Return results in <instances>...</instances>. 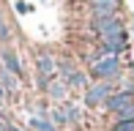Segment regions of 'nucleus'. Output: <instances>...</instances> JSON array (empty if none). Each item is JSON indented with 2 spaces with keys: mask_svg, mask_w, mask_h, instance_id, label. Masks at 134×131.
Listing matches in <instances>:
<instances>
[{
  "mask_svg": "<svg viewBox=\"0 0 134 131\" xmlns=\"http://www.w3.org/2000/svg\"><path fill=\"white\" fill-rule=\"evenodd\" d=\"M90 74L99 82H112L120 74V57L118 55H99L90 63Z\"/></svg>",
  "mask_w": 134,
  "mask_h": 131,
  "instance_id": "nucleus-1",
  "label": "nucleus"
},
{
  "mask_svg": "<svg viewBox=\"0 0 134 131\" xmlns=\"http://www.w3.org/2000/svg\"><path fill=\"white\" fill-rule=\"evenodd\" d=\"M107 112H112L118 120H123V117H134V93L129 90H118V93H112L107 101Z\"/></svg>",
  "mask_w": 134,
  "mask_h": 131,
  "instance_id": "nucleus-2",
  "label": "nucleus"
},
{
  "mask_svg": "<svg viewBox=\"0 0 134 131\" xmlns=\"http://www.w3.org/2000/svg\"><path fill=\"white\" fill-rule=\"evenodd\" d=\"M90 27H93L96 38H99V35H118V33L126 30L123 22H120V14H93Z\"/></svg>",
  "mask_w": 134,
  "mask_h": 131,
  "instance_id": "nucleus-3",
  "label": "nucleus"
},
{
  "mask_svg": "<svg viewBox=\"0 0 134 131\" xmlns=\"http://www.w3.org/2000/svg\"><path fill=\"white\" fill-rule=\"evenodd\" d=\"M99 55H123L126 49H129V35L123 33H118V35H99Z\"/></svg>",
  "mask_w": 134,
  "mask_h": 131,
  "instance_id": "nucleus-4",
  "label": "nucleus"
},
{
  "mask_svg": "<svg viewBox=\"0 0 134 131\" xmlns=\"http://www.w3.org/2000/svg\"><path fill=\"white\" fill-rule=\"evenodd\" d=\"M112 93H115L112 82H93L85 90V106H104Z\"/></svg>",
  "mask_w": 134,
  "mask_h": 131,
  "instance_id": "nucleus-5",
  "label": "nucleus"
},
{
  "mask_svg": "<svg viewBox=\"0 0 134 131\" xmlns=\"http://www.w3.org/2000/svg\"><path fill=\"white\" fill-rule=\"evenodd\" d=\"M90 14H118L120 0H88Z\"/></svg>",
  "mask_w": 134,
  "mask_h": 131,
  "instance_id": "nucleus-6",
  "label": "nucleus"
},
{
  "mask_svg": "<svg viewBox=\"0 0 134 131\" xmlns=\"http://www.w3.org/2000/svg\"><path fill=\"white\" fill-rule=\"evenodd\" d=\"M0 57H3V63H5V71H11V74H16V76L22 74V60H19L11 49H3V55H0Z\"/></svg>",
  "mask_w": 134,
  "mask_h": 131,
  "instance_id": "nucleus-7",
  "label": "nucleus"
},
{
  "mask_svg": "<svg viewBox=\"0 0 134 131\" xmlns=\"http://www.w3.org/2000/svg\"><path fill=\"white\" fill-rule=\"evenodd\" d=\"M63 82H66V85H69V87H85V90H88V87H90L88 76H85L82 71H74V74H69V76H66Z\"/></svg>",
  "mask_w": 134,
  "mask_h": 131,
  "instance_id": "nucleus-8",
  "label": "nucleus"
},
{
  "mask_svg": "<svg viewBox=\"0 0 134 131\" xmlns=\"http://www.w3.org/2000/svg\"><path fill=\"white\" fill-rule=\"evenodd\" d=\"M47 93H49L52 98H66V93H69V85H66V82H60L58 76H55V79L49 82V87H47Z\"/></svg>",
  "mask_w": 134,
  "mask_h": 131,
  "instance_id": "nucleus-9",
  "label": "nucleus"
},
{
  "mask_svg": "<svg viewBox=\"0 0 134 131\" xmlns=\"http://www.w3.org/2000/svg\"><path fill=\"white\" fill-rule=\"evenodd\" d=\"M0 79H3L0 85H3L8 93H14V90H16V85H19V82H16V74H11V71H3V74H0Z\"/></svg>",
  "mask_w": 134,
  "mask_h": 131,
  "instance_id": "nucleus-10",
  "label": "nucleus"
},
{
  "mask_svg": "<svg viewBox=\"0 0 134 131\" xmlns=\"http://www.w3.org/2000/svg\"><path fill=\"white\" fill-rule=\"evenodd\" d=\"M63 115H66V120L69 123H77L82 117V112H80V106L77 104H63Z\"/></svg>",
  "mask_w": 134,
  "mask_h": 131,
  "instance_id": "nucleus-11",
  "label": "nucleus"
},
{
  "mask_svg": "<svg viewBox=\"0 0 134 131\" xmlns=\"http://www.w3.org/2000/svg\"><path fill=\"white\" fill-rule=\"evenodd\" d=\"M30 128L33 131H55V126L49 120H44V117H33V120H30Z\"/></svg>",
  "mask_w": 134,
  "mask_h": 131,
  "instance_id": "nucleus-12",
  "label": "nucleus"
},
{
  "mask_svg": "<svg viewBox=\"0 0 134 131\" xmlns=\"http://www.w3.org/2000/svg\"><path fill=\"white\" fill-rule=\"evenodd\" d=\"M109 131H134V117H123V120H118Z\"/></svg>",
  "mask_w": 134,
  "mask_h": 131,
  "instance_id": "nucleus-13",
  "label": "nucleus"
},
{
  "mask_svg": "<svg viewBox=\"0 0 134 131\" xmlns=\"http://www.w3.org/2000/svg\"><path fill=\"white\" fill-rule=\"evenodd\" d=\"M11 38V30H8V25L3 22V16H0V41H8Z\"/></svg>",
  "mask_w": 134,
  "mask_h": 131,
  "instance_id": "nucleus-14",
  "label": "nucleus"
},
{
  "mask_svg": "<svg viewBox=\"0 0 134 131\" xmlns=\"http://www.w3.org/2000/svg\"><path fill=\"white\" fill-rule=\"evenodd\" d=\"M8 126H11V123H8V120H5V117H3V115H0V131H8Z\"/></svg>",
  "mask_w": 134,
  "mask_h": 131,
  "instance_id": "nucleus-15",
  "label": "nucleus"
}]
</instances>
